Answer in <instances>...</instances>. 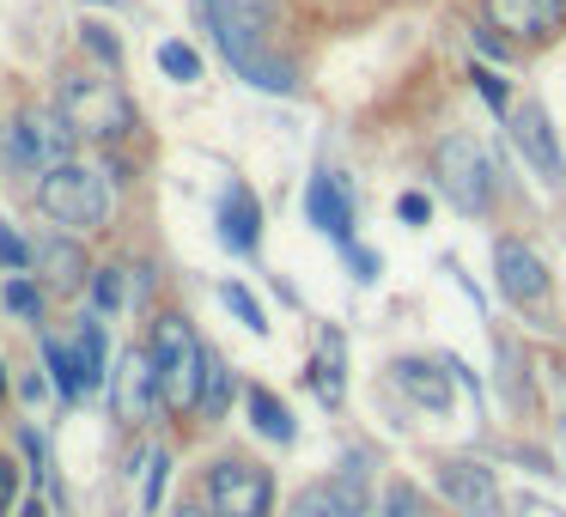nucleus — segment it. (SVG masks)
<instances>
[{"label": "nucleus", "mask_w": 566, "mask_h": 517, "mask_svg": "<svg viewBox=\"0 0 566 517\" xmlns=\"http://www.w3.org/2000/svg\"><path fill=\"white\" fill-rule=\"evenodd\" d=\"M439 183H444V196H451L457 213L481 220V213H488V201H493V165H488V152H481L469 135H451L439 147Z\"/></svg>", "instance_id": "nucleus-5"}, {"label": "nucleus", "mask_w": 566, "mask_h": 517, "mask_svg": "<svg viewBox=\"0 0 566 517\" xmlns=\"http://www.w3.org/2000/svg\"><path fill=\"white\" fill-rule=\"evenodd\" d=\"M177 517H208V511H201V505H177Z\"/></svg>", "instance_id": "nucleus-39"}, {"label": "nucleus", "mask_w": 566, "mask_h": 517, "mask_svg": "<svg viewBox=\"0 0 566 517\" xmlns=\"http://www.w3.org/2000/svg\"><path fill=\"white\" fill-rule=\"evenodd\" d=\"M0 395H7V378H0Z\"/></svg>", "instance_id": "nucleus-40"}, {"label": "nucleus", "mask_w": 566, "mask_h": 517, "mask_svg": "<svg viewBox=\"0 0 566 517\" xmlns=\"http://www.w3.org/2000/svg\"><path fill=\"white\" fill-rule=\"evenodd\" d=\"M0 298H7V310H13V317H38V310H43V293L25 281V274H19V281H7V293H0Z\"/></svg>", "instance_id": "nucleus-28"}, {"label": "nucleus", "mask_w": 566, "mask_h": 517, "mask_svg": "<svg viewBox=\"0 0 566 517\" xmlns=\"http://www.w3.org/2000/svg\"><path fill=\"white\" fill-rule=\"evenodd\" d=\"M38 262L50 268V281L62 286V293H74V286H80V274H86V256H80V244H67V238L43 244V250H38Z\"/></svg>", "instance_id": "nucleus-19"}, {"label": "nucleus", "mask_w": 566, "mask_h": 517, "mask_svg": "<svg viewBox=\"0 0 566 517\" xmlns=\"http://www.w3.org/2000/svg\"><path fill=\"white\" fill-rule=\"evenodd\" d=\"M226 7H238V13H256V19H274V0H226Z\"/></svg>", "instance_id": "nucleus-37"}, {"label": "nucleus", "mask_w": 566, "mask_h": 517, "mask_svg": "<svg viewBox=\"0 0 566 517\" xmlns=\"http://www.w3.org/2000/svg\"><path fill=\"white\" fill-rule=\"evenodd\" d=\"M201 19H208L213 43L226 50V62L262 92H293V62L269 55V25L274 19H256V13H238L226 0H201Z\"/></svg>", "instance_id": "nucleus-1"}, {"label": "nucleus", "mask_w": 566, "mask_h": 517, "mask_svg": "<svg viewBox=\"0 0 566 517\" xmlns=\"http://www.w3.org/2000/svg\"><path fill=\"white\" fill-rule=\"evenodd\" d=\"M305 220L317 225V232L342 238V244H354V196H347L342 183H335L329 171H317L305 183Z\"/></svg>", "instance_id": "nucleus-13"}, {"label": "nucleus", "mask_w": 566, "mask_h": 517, "mask_svg": "<svg viewBox=\"0 0 566 517\" xmlns=\"http://www.w3.org/2000/svg\"><path fill=\"white\" fill-rule=\"evenodd\" d=\"M19 517H50V511H43V499H25V511H19Z\"/></svg>", "instance_id": "nucleus-38"}, {"label": "nucleus", "mask_w": 566, "mask_h": 517, "mask_svg": "<svg viewBox=\"0 0 566 517\" xmlns=\"http://www.w3.org/2000/svg\"><path fill=\"white\" fill-rule=\"evenodd\" d=\"M378 517H420L415 487H408V481H390V487H384V499H378Z\"/></svg>", "instance_id": "nucleus-27"}, {"label": "nucleus", "mask_w": 566, "mask_h": 517, "mask_svg": "<svg viewBox=\"0 0 566 517\" xmlns=\"http://www.w3.org/2000/svg\"><path fill=\"white\" fill-rule=\"evenodd\" d=\"M220 305L232 310V317L244 323V329L269 335V317H262V305H256V298H250V293H244V286H238V281H226V286H220Z\"/></svg>", "instance_id": "nucleus-25"}, {"label": "nucleus", "mask_w": 566, "mask_h": 517, "mask_svg": "<svg viewBox=\"0 0 566 517\" xmlns=\"http://www.w3.org/2000/svg\"><path fill=\"white\" fill-rule=\"evenodd\" d=\"M0 262H7V268H31V244L13 225H0Z\"/></svg>", "instance_id": "nucleus-31"}, {"label": "nucleus", "mask_w": 566, "mask_h": 517, "mask_svg": "<svg viewBox=\"0 0 566 517\" xmlns=\"http://www.w3.org/2000/svg\"><path fill=\"white\" fill-rule=\"evenodd\" d=\"M396 390L408 395L427 414H451V366H432V359H396L390 366Z\"/></svg>", "instance_id": "nucleus-14"}, {"label": "nucleus", "mask_w": 566, "mask_h": 517, "mask_svg": "<svg viewBox=\"0 0 566 517\" xmlns=\"http://www.w3.org/2000/svg\"><path fill=\"white\" fill-rule=\"evenodd\" d=\"M560 19H566V0H488V25L512 31V38H524V43L554 38Z\"/></svg>", "instance_id": "nucleus-11"}, {"label": "nucleus", "mask_w": 566, "mask_h": 517, "mask_svg": "<svg viewBox=\"0 0 566 517\" xmlns=\"http://www.w3.org/2000/svg\"><path fill=\"white\" fill-rule=\"evenodd\" d=\"M347 262L359 268V281H378V256H371V250H354V244H347Z\"/></svg>", "instance_id": "nucleus-35"}, {"label": "nucleus", "mask_w": 566, "mask_h": 517, "mask_svg": "<svg viewBox=\"0 0 566 517\" xmlns=\"http://www.w3.org/2000/svg\"><path fill=\"white\" fill-rule=\"evenodd\" d=\"M512 140L524 147V159L536 165V177L542 183H560V140H554V128H548V110L542 104H517L512 110Z\"/></svg>", "instance_id": "nucleus-12"}, {"label": "nucleus", "mask_w": 566, "mask_h": 517, "mask_svg": "<svg viewBox=\"0 0 566 517\" xmlns=\"http://www.w3.org/2000/svg\"><path fill=\"white\" fill-rule=\"evenodd\" d=\"M159 366H153V347H128L123 359H116L111 371V408L123 426H140V420H153V408H159Z\"/></svg>", "instance_id": "nucleus-8"}, {"label": "nucleus", "mask_w": 566, "mask_h": 517, "mask_svg": "<svg viewBox=\"0 0 566 517\" xmlns=\"http://www.w3.org/2000/svg\"><path fill=\"white\" fill-rule=\"evenodd\" d=\"M74 359H80V383H86V390H98V383L111 378V371H104V323H98V317H86V323H80Z\"/></svg>", "instance_id": "nucleus-18"}, {"label": "nucleus", "mask_w": 566, "mask_h": 517, "mask_svg": "<svg viewBox=\"0 0 566 517\" xmlns=\"http://www.w3.org/2000/svg\"><path fill=\"white\" fill-rule=\"evenodd\" d=\"M244 408H250V426H256L262 439L293 444V414H286V402H281L274 390H250V395H244Z\"/></svg>", "instance_id": "nucleus-16"}, {"label": "nucleus", "mask_w": 566, "mask_h": 517, "mask_svg": "<svg viewBox=\"0 0 566 517\" xmlns=\"http://www.w3.org/2000/svg\"><path fill=\"white\" fill-rule=\"evenodd\" d=\"M208 505H213V517H269V505H274V475H269L262 463L226 456V463L208 468Z\"/></svg>", "instance_id": "nucleus-6"}, {"label": "nucleus", "mask_w": 566, "mask_h": 517, "mask_svg": "<svg viewBox=\"0 0 566 517\" xmlns=\"http://www.w3.org/2000/svg\"><path fill=\"white\" fill-rule=\"evenodd\" d=\"M475 50H481V55H493V62H505V43L493 38V31H475Z\"/></svg>", "instance_id": "nucleus-36"}, {"label": "nucleus", "mask_w": 566, "mask_h": 517, "mask_svg": "<svg viewBox=\"0 0 566 517\" xmlns=\"http://www.w3.org/2000/svg\"><path fill=\"white\" fill-rule=\"evenodd\" d=\"M38 201L55 225H74V232H98V225L111 220V183H104L92 165H74V159L43 171Z\"/></svg>", "instance_id": "nucleus-3"}, {"label": "nucleus", "mask_w": 566, "mask_h": 517, "mask_svg": "<svg viewBox=\"0 0 566 517\" xmlns=\"http://www.w3.org/2000/svg\"><path fill=\"white\" fill-rule=\"evenodd\" d=\"M62 116L80 128V135L92 140H123L128 128H135V104H128V92L116 86V80H67L62 86Z\"/></svg>", "instance_id": "nucleus-4"}, {"label": "nucleus", "mask_w": 566, "mask_h": 517, "mask_svg": "<svg viewBox=\"0 0 566 517\" xmlns=\"http://www.w3.org/2000/svg\"><path fill=\"white\" fill-rule=\"evenodd\" d=\"M396 220L427 225V220H432V201H427V196H396Z\"/></svg>", "instance_id": "nucleus-33"}, {"label": "nucleus", "mask_w": 566, "mask_h": 517, "mask_svg": "<svg viewBox=\"0 0 566 517\" xmlns=\"http://www.w3.org/2000/svg\"><path fill=\"white\" fill-rule=\"evenodd\" d=\"M493 281H500V293L512 298L517 310H542V298H548V268H542V256L530 244H517V238H500V244H493Z\"/></svg>", "instance_id": "nucleus-9"}, {"label": "nucleus", "mask_w": 566, "mask_h": 517, "mask_svg": "<svg viewBox=\"0 0 566 517\" xmlns=\"http://www.w3.org/2000/svg\"><path fill=\"white\" fill-rule=\"evenodd\" d=\"M311 383H317V395L323 402H342V341H323V354H317V366H311Z\"/></svg>", "instance_id": "nucleus-21"}, {"label": "nucleus", "mask_w": 566, "mask_h": 517, "mask_svg": "<svg viewBox=\"0 0 566 517\" xmlns=\"http://www.w3.org/2000/svg\"><path fill=\"white\" fill-rule=\"evenodd\" d=\"M13 487H19V468L0 456V517H7V505H13Z\"/></svg>", "instance_id": "nucleus-34"}, {"label": "nucleus", "mask_w": 566, "mask_h": 517, "mask_svg": "<svg viewBox=\"0 0 566 517\" xmlns=\"http://www.w3.org/2000/svg\"><path fill=\"white\" fill-rule=\"evenodd\" d=\"M201 414H208V420H220L226 414V408H232V371H226L220 366V359H208V378H201Z\"/></svg>", "instance_id": "nucleus-23"}, {"label": "nucleus", "mask_w": 566, "mask_h": 517, "mask_svg": "<svg viewBox=\"0 0 566 517\" xmlns=\"http://www.w3.org/2000/svg\"><path fill=\"white\" fill-rule=\"evenodd\" d=\"M220 238L238 250V256H250L256 238H262V208H256V196H250L244 183H232L226 201H220Z\"/></svg>", "instance_id": "nucleus-15"}, {"label": "nucleus", "mask_w": 566, "mask_h": 517, "mask_svg": "<svg viewBox=\"0 0 566 517\" xmlns=\"http://www.w3.org/2000/svg\"><path fill=\"white\" fill-rule=\"evenodd\" d=\"M439 493L463 517H500L505 511V493H500V481H493V468L469 463V456H444L439 463Z\"/></svg>", "instance_id": "nucleus-10"}, {"label": "nucleus", "mask_w": 566, "mask_h": 517, "mask_svg": "<svg viewBox=\"0 0 566 517\" xmlns=\"http://www.w3.org/2000/svg\"><path fill=\"white\" fill-rule=\"evenodd\" d=\"M159 67L177 80V86H196V80H201V55L189 50V43H177V38L159 43Z\"/></svg>", "instance_id": "nucleus-24"}, {"label": "nucleus", "mask_w": 566, "mask_h": 517, "mask_svg": "<svg viewBox=\"0 0 566 517\" xmlns=\"http://www.w3.org/2000/svg\"><path fill=\"white\" fill-rule=\"evenodd\" d=\"M80 43H86V50L98 55L104 67H123V43L111 38V25H98V19H86V25H80Z\"/></svg>", "instance_id": "nucleus-26"}, {"label": "nucleus", "mask_w": 566, "mask_h": 517, "mask_svg": "<svg viewBox=\"0 0 566 517\" xmlns=\"http://www.w3.org/2000/svg\"><path fill=\"white\" fill-rule=\"evenodd\" d=\"M286 517H354V505L342 499V487H335V481H311L305 493H293Z\"/></svg>", "instance_id": "nucleus-17"}, {"label": "nucleus", "mask_w": 566, "mask_h": 517, "mask_svg": "<svg viewBox=\"0 0 566 517\" xmlns=\"http://www.w3.org/2000/svg\"><path fill=\"white\" fill-rule=\"evenodd\" d=\"M43 366H50V378H55V390L67 395V402H74L80 390H86V383H80V359L67 354L62 341H43Z\"/></svg>", "instance_id": "nucleus-22"}, {"label": "nucleus", "mask_w": 566, "mask_h": 517, "mask_svg": "<svg viewBox=\"0 0 566 517\" xmlns=\"http://www.w3.org/2000/svg\"><path fill=\"white\" fill-rule=\"evenodd\" d=\"M165 475H171V456H165V451H153V456H147V511H159Z\"/></svg>", "instance_id": "nucleus-32"}, {"label": "nucleus", "mask_w": 566, "mask_h": 517, "mask_svg": "<svg viewBox=\"0 0 566 517\" xmlns=\"http://www.w3.org/2000/svg\"><path fill=\"white\" fill-rule=\"evenodd\" d=\"M208 347L196 341V329H189L184 317H159L153 323V366H159V395L165 408H196L201 402V378H208Z\"/></svg>", "instance_id": "nucleus-2"}, {"label": "nucleus", "mask_w": 566, "mask_h": 517, "mask_svg": "<svg viewBox=\"0 0 566 517\" xmlns=\"http://www.w3.org/2000/svg\"><path fill=\"white\" fill-rule=\"evenodd\" d=\"M366 481H371V456H366V451H347V456H342V475H335V487H342L347 505H354V517L366 511Z\"/></svg>", "instance_id": "nucleus-20"}, {"label": "nucleus", "mask_w": 566, "mask_h": 517, "mask_svg": "<svg viewBox=\"0 0 566 517\" xmlns=\"http://www.w3.org/2000/svg\"><path fill=\"white\" fill-rule=\"evenodd\" d=\"M92 305H98V310L123 305V268H98V274H92Z\"/></svg>", "instance_id": "nucleus-29"}, {"label": "nucleus", "mask_w": 566, "mask_h": 517, "mask_svg": "<svg viewBox=\"0 0 566 517\" xmlns=\"http://www.w3.org/2000/svg\"><path fill=\"white\" fill-rule=\"evenodd\" d=\"M469 80H475V92H481V98H488L493 104V110H512V86H505V80L500 74H488V67H475V74H469Z\"/></svg>", "instance_id": "nucleus-30"}, {"label": "nucleus", "mask_w": 566, "mask_h": 517, "mask_svg": "<svg viewBox=\"0 0 566 517\" xmlns=\"http://www.w3.org/2000/svg\"><path fill=\"white\" fill-rule=\"evenodd\" d=\"M80 128L67 123L62 110H25L13 123V171H55V165H67V152H74Z\"/></svg>", "instance_id": "nucleus-7"}]
</instances>
